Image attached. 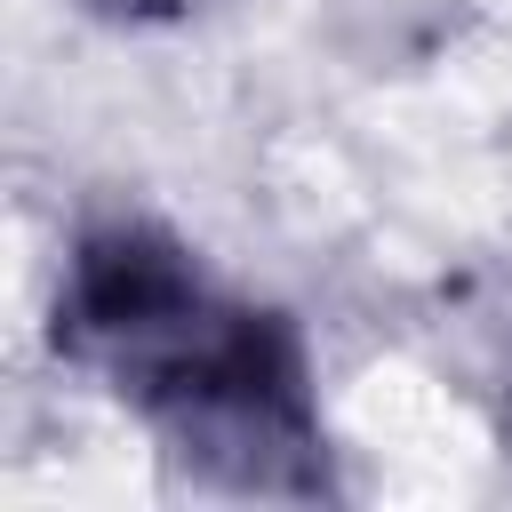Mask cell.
<instances>
[{"label":"cell","instance_id":"obj_1","mask_svg":"<svg viewBox=\"0 0 512 512\" xmlns=\"http://www.w3.org/2000/svg\"><path fill=\"white\" fill-rule=\"evenodd\" d=\"M48 352L208 496H344L304 328L224 280L168 216L96 208L48 288Z\"/></svg>","mask_w":512,"mask_h":512},{"label":"cell","instance_id":"obj_2","mask_svg":"<svg viewBox=\"0 0 512 512\" xmlns=\"http://www.w3.org/2000/svg\"><path fill=\"white\" fill-rule=\"evenodd\" d=\"M504 440H512V384H504Z\"/></svg>","mask_w":512,"mask_h":512}]
</instances>
